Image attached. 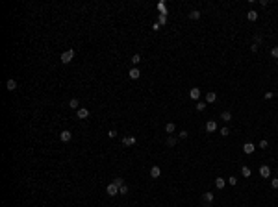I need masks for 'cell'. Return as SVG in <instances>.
Wrapping results in <instances>:
<instances>
[{
    "mask_svg": "<svg viewBox=\"0 0 278 207\" xmlns=\"http://www.w3.org/2000/svg\"><path fill=\"white\" fill-rule=\"evenodd\" d=\"M59 59H61V63L69 65V63H70V61H72V59H74V50L70 48V50H67V52H63V54H61V57H59Z\"/></svg>",
    "mask_w": 278,
    "mask_h": 207,
    "instance_id": "1",
    "label": "cell"
},
{
    "mask_svg": "<svg viewBox=\"0 0 278 207\" xmlns=\"http://www.w3.org/2000/svg\"><path fill=\"white\" fill-rule=\"evenodd\" d=\"M189 98H191V100H199V98H200V89H199V87H193V89L189 91Z\"/></svg>",
    "mask_w": 278,
    "mask_h": 207,
    "instance_id": "10",
    "label": "cell"
},
{
    "mask_svg": "<svg viewBox=\"0 0 278 207\" xmlns=\"http://www.w3.org/2000/svg\"><path fill=\"white\" fill-rule=\"evenodd\" d=\"M228 183H230L232 187L237 185V178H235V176H230V178H228Z\"/></svg>",
    "mask_w": 278,
    "mask_h": 207,
    "instance_id": "29",
    "label": "cell"
},
{
    "mask_svg": "<svg viewBox=\"0 0 278 207\" xmlns=\"http://www.w3.org/2000/svg\"><path fill=\"white\" fill-rule=\"evenodd\" d=\"M130 61H132L134 65H139V63H141V55H139V54H134V55H132V59H130Z\"/></svg>",
    "mask_w": 278,
    "mask_h": 207,
    "instance_id": "22",
    "label": "cell"
},
{
    "mask_svg": "<svg viewBox=\"0 0 278 207\" xmlns=\"http://www.w3.org/2000/svg\"><path fill=\"white\" fill-rule=\"evenodd\" d=\"M221 120L230 122V120H232V113H230V111H222V113H221Z\"/></svg>",
    "mask_w": 278,
    "mask_h": 207,
    "instance_id": "17",
    "label": "cell"
},
{
    "mask_svg": "<svg viewBox=\"0 0 278 207\" xmlns=\"http://www.w3.org/2000/svg\"><path fill=\"white\" fill-rule=\"evenodd\" d=\"M254 150H256V146L252 144V143H245V144H243V152H245V154H254Z\"/></svg>",
    "mask_w": 278,
    "mask_h": 207,
    "instance_id": "11",
    "label": "cell"
},
{
    "mask_svg": "<svg viewBox=\"0 0 278 207\" xmlns=\"http://www.w3.org/2000/svg\"><path fill=\"white\" fill-rule=\"evenodd\" d=\"M271 55H272L275 59H278V46H275V48L271 50Z\"/></svg>",
    "mask_w": 278,
    "mask_h": 207,
    "instance_id": "32",
    "label": "cell"
},
{
    "mask_svg": "<svg viewBox=\"0 0 278 207\" xmlns=\"http://www.w3.org/2000/svg\"><path fill=\"white\" fill-rule=\"evenodd\" d=\"M267 146H269V141H267V139H261V141H260V144H258V148H263V150H265Z\"/></svg>",
    "mask_w": 278,
    "mask_h": 207,
    "instance_id": "27",
    "label": "cell"
},
{
    "mask_svg": "<svg viewBox=\"0 0 278 207\" xmlns=\"http://www.w3.org/2000/svg\"><path fill=\"white\" fill-rule=\"evenodd\" d=\"M165 22H167V15H165V13H161L160 17H158V24L161 26V24H165Z\"/></svg>",
    "mask_w": 278,
    "mask_h": 207,
    "instance_id": "25",
    "label": "cell"
},
{
    "mask_svg": "<svg viewBox=\"0 0 278 207\" xmlns=\"http://www.w3.org/2000/svg\"><path fill=\"white\" fill-rule=\"evenodd\" d=\"M271 187H272V189H278V178H272L271 179Z\"/></svg>",
    "mask_w": 278,
    "mask_h": 207,
    "instance_id": "30",
    "label": "cell"
},
{
    "mask_svg": "<svg viewBox=\"0 0 278 207\" xmlns=\"http://www.w3.org/2000/svg\"><path fill=\"white\" fill-rule=\"evenodd\" d=\"M135 143H137V139H135L134 135H128V137L123 139V144H124V146H134Z\"/></svg>",
    "mask_w": 278,
    "mask_h": 207,
    "instance_id": "7",
    "label": "cell"
},
{
    "mask_svg": "<svg viewBox=\"0 0 278 207\" xmlns=\"http://www.w3.org/2000/svg\"><path fill=\"white\" fill-rule=\"evenodd\" d=\"M160 176H161V168H160V166H158V165H154V166H152V168H150V178H154V179H158V178H160Z\"/></svg>",
    "mask_w": 278,
    "mask_h": 207,
    "instance_id": "5",
    "label": "cell"
},
{
    "mask_svg": "<svg viewBox=\"0 0 278 207\" xmlns=\"http://www.w3.org/2000/svg\"><path fill=\"white\" fill-rule=\"evenodd\" d=\"M206 131H208V133L217 131V122H215V120H208V122H206Z\"/></svg>",
    "mask_w": 278,
    "mask_h": 207,
    "instance_id": "6",
    "label": "cell"
},
{
    "mask_svg": "<svg viewBox=\"0 0 278 207\" xmlns=\"http://www.w3.org/2000/svg\"><path fill=\"white\" fill-rule=\"evenodd\" d=\"M241 174H243L245 178H250V176H252V170L249 168V166H241Z\"/></svg>",
    "mask_w": 278,
    "mask_h": 207,
    "instance_id": "20",
    "label": "cell"
},
{
    "mask_svg": "<svg viewBox=\"0 0 278 207\" xmlns=\"http://www.w3.org/2000/svg\"><path fill=\"white\" fill-rule=\"evenodd\" d=\"M69 107L70 109H80V102H78V98H70V102H69Z\"/></svg>",
    "mask_w": 278,
    "mask_h": 207,
    "instance_id": "16",
    "label": "cell"
},
{
    "mask_svg": "<svg viewBox=\"0 0 278 207\" xmlns=\"http://www.w3.org/2000/svg\"><path fill=\"white\" fill-rule=\"evenodd\" d=\"M260 176H261V178H263V179H265V178H269V176H271V168H269V166H267V165L260 166Z\"/></svg>",
    "mask_w": 278,
    "mask_h": 207,
    "instance_id": "8",
    "label": "cell"
},
{
    "mask_svg": "<svg viewBox=\"0 0 278 207\" xmlns=\"http://www.w3.org/2000/svg\"><path fill=\"white\" fill-rule=\"evenodd\" d=\"M128 76H130V80H139V76H141V70L139 69H130V72H128Z\"/></svg>",
    "mask_w": 278,
    "mask_h": 207,
    "instance_id": "9",
    "label": "cell"
},
{
    "mask_svg": "<svg viewBox=\"0 0 278 207\" xmlns=\"http://www.w3.org/2000/svg\"><path fill=\"white\" fill-rule=\"evenodd\" d=\"M224 185H226V181L222 179V178H217V179H215V187H217L219 190H221V189H224Z\"/></svg>",
    "mask_w": 278,
    "mask_h": 207,
    "instance_id": "19",
    "label": "cell"
},
{
    "mask_svg": "<svg viewBox=\"0 0 278 207\" xmlns=\"http://www.w3.org/2000/svg\"><path fill=\"white\" fill-rule=\"evenodd\" d=\"M119 194H128V187H126V185H123V187L119 189Z\"/></svg>",
    "mask_w": 278,
    "mask_h": 207,
    "instance_id": "33",
    "label": "cell"
},
{
    "mask_svg": "<svg viewBox=\"0 0 278 207\" xmlns=\"http://www.w3.org/2000/svg\"><path fill=\"white\" fill-rule=\"evenodd\" d=\"M59 139H61V141H63V143H69V141H70V139H72V133H70V131H69V129H63V131H61V133H59Z\"/></svg>",
    "mask_w": 278,
    "mask_h": 207,
    "instance_id": "4",
    "label": "cell"
},
{
    "mask_svg": "<svg viewBox=\"0 0 278 207\" xmlns=\"http://www.w3.org/2000/svg\"><path fill=\"white\" fill-rule=\"evenodd\" d=\"M217 100V94L213 93V91H210V93H206V104H213Z\"/></svg>",
    "mask_w": 278,
    "mask_h": 207,
    "instance_id": "12",
    "label": "cell"
},
{
    "mask_svg": "<svg viewBox=\"0 0 278 207\" xmlns=\"http://www.w3.org/2000/svg\"><path fill=\"white\" fill-rule=\"evenodd\" d=\"M202 201L211 204V201H213V192H204V194H202Z\"/></svg>",
    "mask_w": 278,
    "mask_h": 207,
    "instance_id": "14",
    "label": "cell"
},
{
    "mask_svg": "<svg viewBox=\"0 0 278 207\" xmlns=\"http://www.w3.org/2000/svg\"><path fill=\"white\" fill-rule=\"evenodd\" d=\"M113 183H115V185H117L119 189H121V187L124 185V179H123V178H113Z\"/></svg>",
    "mask_w": 278,
    "mask_h": 207,
    "instance_id": "26",
    "label": "cell"
},
{
    "mask_svg": "<svg viewBox=\"0 0 278 207\" xmlns=\"http://www.w3.org/2000/svg\"><path fill=\"white\" fill-rule=\"evenodd\" d=\"M108 137H109V139H115V137H117V131H115V129H109V131H108Z\"/></svg>",
    "mask_w": 278,
    "mask_h": 207,
    "instance_id": "31",
    "label": "cell"
},
{
    "mask_svg": "<svg viewBox=\"0 0 278 207\" xmlns=\"http://www.w3.org/2000/svg\"><path fill=\"white\" fill-rule=\"evenodd\" d=\"M247 19H249L250 22H254V21H258V11H254V9H250V11L247 13Z\"/></svg>",
    "mask_w": 278,
    "mask_h": 207,
    "instance_id": "15",
    "label": "cell"
},
{
    "mask_svg": "<svg viewBox=\"0 0 278 207\" xmlns=\"http://www.w3.org/2000/svg\"><path fill=\"white\" fill-rule=\"evenodd\" d=\"M276 170H278V168H276Z\"/></svg>",
    "mask_w": 278,
    "mask_h": 207,
    "instance_id": "36",
    "label": "cell"
},
{
    "mask_svg": "<svg viewBox=\"0 0 278 207\" xmlns=\"http://www.w3.org/2000/svg\"><path fill=\"white\" fill-rule=\"evenodd\" d=\"M189 19H191V21H199V19H200V11H196V9L189 11Z\"/></svg>",
    "mask_w": 278,
    "mask_h": 207,
    "instance_id": "18",
    "label": "cell"
},
{
    "mask_svg": "<svg viewBox=\"0 0 278 207\" xmlns=\"http://www.w3.org/2000/svg\"><path fill=\"white\" fill-rule=\"evenodd\" d=\"M219 133L222 135V137H228V135H230V128H226V126H224V128L219 129Z\"/></svg>",
    "mask_w": 278,
    "mask_h": 207,
    "instance_id": "23",
    "label": "cell"
},
{
    "mask_svg": "<svg viewBox=\"0 0 278 207\" xmlns=\"http://www.w3.org/2000/svg\"><path fill=\"white\" fill-rule=\"evenodd\" d=\"M106 192H108V196H115V194H119V187L115 183H109L106 187Z\"/></svg>",
    "mask_w": 278,
    "mask_h": 207,
    "instance_id": "2",
    "label": "cell"
},
{
    "mask_svg": "<svg viewBox=\"0 0 278 207\" xmlns=\"http://www.w3.org/2000/svg\"><path fill=\"white\" fill-rule=\"evenodd\" d=\"M6 87H8V91H15V89H17V82H15L13 78H9L6 82Z\"/></svg>",
    "mask_w": 278,
    "mask_h": 207,
    "instance_id": "13",
    "label": "cell"
},
{
    "mask_svg": "<svg viewBox=\"0 0 278 207\" xmlns=\"http://www.w3.org/2000/svg\"><path fill=\"white\" fill-rule=\"evenodd\" d=\"M174 129H176V126H174L173 122H169V124L165 126V131H167L169 135H173V133H174Z\"/></svg>",
    "mask_w": 278,
    "mask_h": 207,
    "instance_id": "21",
    "label": "cell"
},
{
    "mask_svg": "<svg viewBox=\"0 0 278 207\" xmlns=\"http://www.w3.org/2000/svg\"><path fill=\"white\" fill-rule=\"evenodd\" d=\"M76 117H78V118H82V120L89 118V109H85V107H80V109L76 111Z\"/></svg>",
    "mask_w": 278,
    "mask_h": 207,
    "instance_id": "3",
    "label": "cell"
},
{
    "mask_svg": "<svg viewBox=\"0 0 278 207\" xmlns=\"http://www.w3.org/2000/svg\"><path fill=\"white\" fill-rule=\"evenodd\" d=\"M178 137H180V139H187V131H180Z\"/></svg>",
    "mask_w": 278,
    "mask_h": 207,
    "instance_id": "34",
    "label": "cell"
},
{
    "mask_svg": "<svg viewBox=\"0 0 278 207\" xmlns=\"http://www.w3.org/2000/svg\"><path fill=\"white\" fill-rule=\"evenodd\" d=\"M195 107H196V111H204V109H206V104H204V102H196Z\"/></svg>",
    "mask_w": 278,
    "mask_h": 207,
    "instance_id": "28",
    "label": "cell"
},
{
    "mask_svg": "<svg viewBox=\"0 0 278 207\" xmlns=\"http://www.w3.org/2000/svg\"><path fill=\"white\" fill-rule=\"evenodd\" d=\"M176 141H178V139H176L174 135H169V139H167V144H169V146H174Z\"/></svg>",
    "mask_w": 278,
    "mask_h": 207,
    "instance_id": "24",
    "label": "cell"
},
{
    "mask_svg": "<svg viewBox=\"0 0 278 207\" xmlns=\"http://www.w3.org/2000/svg\"><path fill=\"white\" fill-rule=\"evenodd\" d=\"M272 96H275V94H272V93H271V91H267V93H265V100H271Z\"/></svg>",
    "mask_w": 278,
    "mask_h": 207,
    "instance_id": "35",
    "label": "cell"
}]
</instances>
